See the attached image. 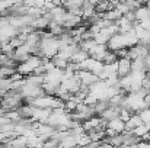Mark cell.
Returning a JSON list of instances; mask_svg holds the SVG:
<instances>
[{
	"label": "cell",
	"instance_id": "ba28073f",
	"mask_svg": "<svg viewBox=\"0 0 150 148\" xmlns=\"http://www.w3.org/2000/svg\"><path fill=\"white\" fill-rule=\"evenodd\" d=\"M134 16H136V22L140 23V22H143V20L150 18V9L146 4H142L137 10H134Z\"/></svg>",
	"mask_w": 150,
	"mask_h": 148
},
{
	"label": "cell",
	"instance_id": "7a4b0ae2",
	"mask_svg": "<svg viewBox=\"0 0 150 148\" xmlns=\"http://www.w3.org/2000/svg\"><path fill=\"white\" fill-rule=\"evenodd\" d=\"M108 49L111 52H117V51H121V49H128V41H127V36L125 34H117L114 35L109 42H108Z\"/></svg>",
	"mask_w": 150,
	"mask_h": 148
},
{
	"label": "cell",
	"instance_id": "9c48e42d",
	"mask_svg": "<svg viewBox=\"0 0 150 148\" xmlns=\"http://www.w3.org/2000/svg\"><path fill=\"white\" fill-rule=\"evenodd\" d=\"M89 58V54L88 52H85L83 49H79L73 57H71V60H70V62H73V64H77V65H80V64H83L86 60Z\"/></svg>",
	"mask_w": 150,
	"mask_h": 148
},
{
	"label": "cell",
	"instance_id": "52a82bcc",
	"mask_svg": "<svg viewBox=\"0 0 150 148\" xmlns=\"http://www.w3.org/2000/svg\"><path fill=\"white\" fill-rule=\"evenodd\" d=\"M142 125H143L142 118H140L137 113H134V115L130 118V121L125 122V132H133L134 129H137V128L142 126Z\"/></svg>",
	"mask_w": 150,
	"mask_h": 148
},
{
	"label": "cell",
	"instance_id": "277c9868",
	"mask_svg": "<svg viewBox=\"0 0 150 148\" xmlns=\"http://www.w3.org/2000/svg\"><path fill=\"white\" fill-rule=\"evenodd\" d=\"M103 67H105V64H103L102 61L93 60V58H91V57H89V58H88L83 64H80V70L91 71L92 74H95V76H98V77L100 76V73H102Z\"/></svg>",
	"mask_w": 150,
	"mask_h": 148
},
{
	"label": "cell",
	"instance_id": "3957f363",
	"mask_svg": "<svg viewBox=\"0 0 150 148\" xmlns=\"http://www.w3.org/2000/svg\"><path fill=\"white\" fill-rule=\"evenodd\" d=\"M76 77L79 79V81H80V84H82L83 89H89L96 81H99V77L98 76H95V74H92L91 71H86V70H79L77 74H76Z\"/></svg>",
	"mask_w": 150,
	"mask_h": 148
},
{
	"label": "cell",
	"instance_id": "30bf717a",
	"mask_svg": "<svg viewBox=\"0 0 150 148\" xmlns=\"http://www.w3.org/2000/svg\"><path fill=\"white\" fill-rule=\"evenodd\" d=\"M137 115L142 118L143 125H146V126L150 129V107H146L144 110H142V112H140V113H137Z\"/></svg>",
	"mask_w": 150,
	"mask_h": 148
},
{
	"label": "cell",
	"instance_id": "8992f818",
	"mask_svg": "<svg viewBox=\"0 0 150 148\" xmlns=\"http://www.w3.org/2000/svg\"><path fill=\"white\" fill-rule=\"evenodd\" d=\"M106 129H111V131L115 132L117 135L124 134V132H125V122H124L122 119H120V116H118V118H114V119H111L109 122H106Z\"/></svg>",
	"mask_w": 150,
	"mask_h": 148
},
{
	"label": "cell",
	"instance_id": "5b68a950",
	"mask_svg": "<svg viewBox=\"0 0 150 148\" xmlns=\"http://www.w3.org/2000/svg\"><path fill=\"white\" fill-rule=\"evenodd\" d=\"M117 64H118V77L120 79L127 77L128 74H131V71H133V61L130 58H118Z\"/></svg>",
	"mask_w": 150,
	"mask_h": 148
},
{
	"label": "cell",
	"instance_id": "6da1fadb",
	"mask_svg": "<svg viewBox=\"0 0 150 148\" xmlns=\"http://www.w3.org/2000/svg\"><path fill=\"white\" fill-rule=\"evenodd\" d=\"M42 61H44V58H41L40 55H32L25 62H22L16 67V73H19L21 76H23L26 79V77L35 74V71L42 65Z\"/></svg>",
	"mask_w": 150,
	"mask_h": 148
}]
</instances>
